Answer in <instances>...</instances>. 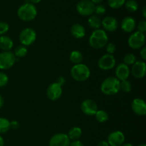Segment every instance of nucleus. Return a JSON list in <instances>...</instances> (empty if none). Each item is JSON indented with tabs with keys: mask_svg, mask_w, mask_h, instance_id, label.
Here are the masks:
<instances>
[{
	"mask_svg": "<svg viewBox=\"0 0 146 146\" xmlns=\"http://www.w3.org/2000/svg\"><path fill=\"white\" fill-rule=\"evenodd\" d=\"M115 78H118L120 81L127 80L129 77L131 71L128 66L125 65L123 63L118 64L115 68Z\"/></svg>",
	"mask_w": 146,
	"mask_h": 146,
	"instance_id": "nucleus-16",
	"label": "nucleus"
},
{
	"mask_svg": "<svg viewBox=\"0 0 146 146\" xmlns=\"http://www.w3.org/2000/svg\"><path fill=\"white\" fill-rule=\"evenodd\" d=\"M19 127V123L18 121H13L10 122V128H13V129H17Z\"/></svg>",
	"mask_w": 146,
	"mask_h": 146,
	"instance_id": "nucleus-36",
	"label": "nucleus"
},
{
	"mask_svg": "<svg viewBox=\"0 0 146 146\" xmlns=\"http://www.w3.org/2000/svg\"><path fill=\"white\" fill-rule=\"evenodd\" d=\"M95 117L98 122L103 123H105L108 121V114L107 113L106 111H104V110H99L96 113Z\"/></svg>",
	"mask_w": 146,
	"mask_h": 146,
	"instance_id": "nucleus-24",
	"label": "nucleus"
},
{
	"mask_svg": "<svg viewBox=\"0 0 146 146\" xmlns=\"http://www.w3.org/2000/svg\"><path fill=\"white\" fill-rule=\"evenodd\" d=\"M94 12L97 14V15H104L106 12V8L103 4H98L97 6H95V9H94Z\"/></svg>",
	"mask_w": 146,
	"mask_h": 146,
	"instance_id": "nucleus-31",
	"label": "nucleus"
},
{
	"mask_svg": "<svg viewBox=\"0 0 146 146\" xmlns=\"http://www.w3.org/2000/svg\"><path fill=\"white\" fill-rule=\"evenodd\" d=\"M101 26L104 27V31L113 32L117 29L118 24L116 19L114 18L113 17L108 16V17H106L103 20H101Z\"/></svg>",
	"mask_w": 146,
	"mask_h": 146,
	"instance_id": "nucleus-15",
	"label": "nucleus"
},
{
	"mask_svg": "<svg viewBox=\"0 0 146 146\" xmlns=\"http://www.w3.org/2000/svg\"><path fill=\"white\" fill-rule=\"evenodd\" d=\"M91 1H92L94 4H100V3H101L103 0H91Z\"/></svg>",
	"mask_w": 146,
	"mask_h": 146,
	"instance_id": "nucleus-42",
	"label": "nucleus"
},
{
	"mask_svg": "<svg viewBox=\"0 0 146 146\" xmlns=\"http://www.w3.org/2000/svg\"><path fill=\"white\" fill-rule=\"evenodd\" d=\"M145 43V34L140 31H135L129 36L128 44L131 48L140 49L144 46Z\"/></svg>",
	"mask_w": 146,
	"mask_h": 146,
	"instance_id": "nucleus-5",
	"label": "nucleus"
},
{
	"mask_svg": "<svg viewBox=\"0 0 146 146\" xmlns=\"http://www.w3.org/2000/svg\"><path fill=\"white\" fill-rule=\"evenodd\" d=\"M138 146H146L145 144H141V145H139Z\"/></svg>",
	"mask_w": 146,
	"mask_h": 146,
	"instance_id": "nucleus-47",
	"label": "nucleus"
},
{
	"mask_svg": "<svg viewBox=\"0 0 146 146\" xmlns=\"http://www.w3.org/2000/svg\"><path fill=\"white\" fill-rule=\"evenodd\" d=\"M138 31H140L143 34H144L146 31V21L145 20H142V21L138 23Z\"/></svg>",
	"mask_w": 146,
	"mask_h": 146,
	"instance_id": "nucleus-35",
	"label": "nucleus"
},
{
	"mask_svg": "<svg viewBox=\"0 0 146 146\" xmlns=\"http://www.w3.org/2000/svg\"><path fill=\"white\" fill-rule=\"evenodd\" d=\"M71 141L65 133H57L53 135L49 141V146H69Z\"/></svg>",
	"mask_w": 146,
	"mask_h": 146,
	"instance_id": "nucleus-12",
	"label": "nucleus"
},
{
	"mask_svg": "<svg viewBox=\"0 0 146 146\" xmlns=\"http://www.w3.org/2000/svg\"><path fill=\"white\" fill-rule=\"evenodd\" d=\"M125 141V135L121 131H115L108 136V143L110 146H121Z\"/></svg>",
	"mask_w": 146,
	"mask_h": 146,
	"instance_id": "nucleus-13",
	"label": "nucleus"
},
{
	"mask_svg": "<svg viewBox=\"0 0 146 146\" xmlns=\"http://www.w3.org/2000/svg\"><path fill=\"white\" fill-rule=\"evenodd\" d=\"M14 43L7 36H0V48L4 51H9L13 48Z\"/></svg>",
	"mask_w": 146,
	"mask_h": 146,
	"instance_id": "nucleus-20",
	"label": "nucleus"
},
{
	"mask_svg": "<svg viewBox=\"0 0 146 146\" xmlns=\"http://www.w3.org/2000/svg\"><path fill=\"white\" fill-rule=\"evenodd\" d=\"M143 16L144 18H146V7H144L143 9Z\"/></svg>",
	"mask_w": 146,
	"mask_h": 146,
	"instance_id": "nucleus-44",
	"label": "nucleus"
},
{
	"mask_svg": "<svg viewBox=\"0 0 146 146\" xmlns=\"http://www.w3.org/2000/svg\"><path fill=\"white\" fill-rule=\"evenodd\" d=\"M132 75L136 78H142L145 76L146 74V64L145 61H135L131 68Z\"/></svg>",
	"mask_w": 146,
	"mask_h": 146,
	"instance_id": "nucleus-14",
	"label": "nucleus"
},
{
	"mask_svg": "<svg viewBox=\"0 0 146 146\" xmlns=\"http://www.w3.org/2000/svg\"><path fill=\"white\" fill-rule=\"evenodd\" d=\"M108 37L106 31L103 29L94 30L89 37V44L93 48L100 49L108 44Z\"/></svg>",
	"mask_w": 146,
	"mask_h": 146,
	"instance_id": "nucleus-1",
	"label": "nucleus"
},
{
	"mask_svg": "<svg viewBox=\"0 0 146 146\" xmlns=\"http://www.w3.org/2000/svg\"><path fill=\"white\" fill-rule=\"evenodd\" d=\"M16 57L11 51L0 53V69L7 70L11 68L16 62Z\"/></svg>",
	"mask_w": 146,
	"mask_h": 146,
	"instance_id": "nucleus-7",
	"label": "nucleus"
},
{
	"mask_svg": "<svg viewBox=\"0 0 146 146\" xmlns=\"http://www.w3.org/2000/svg\"><path fill=\"white\" fill-rule=\"evenodd\" d=\"M65 82H66L65 78H64L63 76H60V77H58V79H57V81L56 83H57L58 85H60L61 86H62L65 84Z\"/></svg>",
	"mask_w": 146,
	"mask_h": 146,
	"instance_id": "nucleus-39",
	"label": "nucleus"
},
{
	"mask_svg": "<svg viewBox=\"0 0 146 146\" xmlns=\"http://www.w3.org/2000/svg\"><path fill=\"white\" fill-rule=\"evenodd\" d=\"M69 146H84V144L82 143V142H81L78 140H76V141H73L72 142L70 143Z\"/></svg>",
	"mask_w": 146,
	"mask_h": 146,
	"instance_id": "nucleus-38",
	"label": "nucleus"
},
{
	"mask_svg": "<svg viewBox=\"0 0 146 146\" xmlns=\"http://www.w3.org/2000/svg\"><path fill=\"white\" fill-rule=\"evenodd\" d=\"M122 90L125 93H129L132 89V86L131 82L128 80L120 81V90Z\"/></svg>",
	"mask_w": 146,
	"mask_h": 146,
	"instance_id": "nucleus-29",
	"label": "nucleus"
},
{
	"mask_svg": "<svg viewBox=\"0 0 146 146\" xmlns=\"http://www.w3.org/2000/svg\"><path fill=\"white\" fill-rule=\"evenodd\" d=\"M17 15L19 18L22 21H32L37 15L36 8L31 3H26L19 8L17 11Z\"/></svg>",
	"mask_w": 146,
	"mask_h": 146,
	"instance_id": "nucleus-3",
	"label": "nucleus"
},
{
	"mask_svg": "<svg viewBox=\"0 0 146 146\" xmlns=\"http://www.w3.org/2000/svg\"><path fill=\"white\" fill-rule=\"evenodd\" d=\"M133 111L138 115H145L146 114V104L141 98H135L131 104Z\"/></svg>",
	"mask_w": 146,
	"mask_h": 146,
	"instance_id": "nucleus-17",
	"label": "nucleus"
},
{
	"mask_svg": "<svg viewBox=\"0 0 146 146\" xmlns=\"http://www.w3.org/2000/svg\"><path fill=\"white\" fill-rule=\"evenodd\" d=\"M30 1H31V2H32L33 4H38V3H39L41 0H30Z\"/></svg>",
	"mask_w": 146,
	"mask_h": 146,
	"instance_id": "nucleus-45",
	"label": "nucleus"
},
{
	"mask_svg": "<svg viewBox=\"0 0 146 146\" xmlns=\"http://www.w3.org/2000/svg\"><path fill=\"white\" fill-rule=\"evenodd\" d=\"M71 34L74 38H82L83 37L85 36L86 35V29L80 24H75L71 27Z\"/></svg>",
	"mask_w": 146,
	"mask_h": 146,
	"instance_id": "nucleus-19",
	"label": "nucleus"
},
{
	"mask_svg": "<svg viewBox=\"0 0 146 146\" xmlns=\"http://www.w3.org/2000/svg\"><path fill=\"white\" fill-rule=\"evenodd\" d=\"M140 55H141V58L145 61L146 60V47L143 46L141 48V52H140Z\"/></svg>",
	"mask_w": 146,
	"mask_h": 146,
	"instance_id": "nucleus-37",
	"label": "nucleus"
},
{
	"mask_svg": "<svg viewBox=\"0 0 146 146\" xmlns=\"http://www.w3.org/2000/svg\"><path fill=\"white\" fill-rule=\"evenodd\" d=\"M125 0H108V4L111 8L117 9L125 4Z\"/></svg>",
	"mask_w": 146,
	"mask_h": 146,
	"instance_id": "nucleus-28",
	"label": "nucleus"
},
{
	"mask_svg": "<svg viewBox=\"0 0 146 146\" xmlns=\"http://www.w3.org/2000/svg\"><path fill=\"white\" fill-rule=\"evenodd\" d=\"M46 95L48 99L51 101H57L62 95V87L57 83L50 84L47 88Z\"/></svg>",
	"mask_w": 146,
	"mask_h": 146,
	"instance_id": "nucleus-11",
	"label": "nucleus"
},
{
	"mask_svg": "<svg viewBox=\"0 0 146 146\" xmlns=\"http://www.w3.org/2000/svg\"><path fill=\"white\" fill-rule=\"evenodd\" d=\"M95 9V4L90 0H81L76 4V11L80 15L87 17L92 15Z\"/></svg>",
	"mask_w": 146,
	"mask_h": 146,
	"instance_id": "nucleus-6",
	"label": "nucleus"
},
{
	"mask_svg": "<svg viewBox=\"0 0 146 146\" xmlns=\"http://www.w3.org/2000/svg\"><path fill=\"white\" fill-rule=\"evenodd\" d=\"M116 64V61L114 56L111 54H105L100 58L98 61V66L101 69L104 71L112 69Z\"/></svg>",
	"mask_w": 146,
	"mask_h": 146,
	"instance_id": "nucleus-9",
	"label": "nucleus"
},
{
	"mask_svg": "<svg viewBox=\"0 0 146 146\" xmlns=\"http://www.w3.org/2000/svg\"><path fill=\"white\" fill-rule=\"evenodd\" d=\"M36 38V34L34 29L26 28L21 31L19 34V41L22 45L25 46L31 45Z\"/></svg>",
	"mask_w": 146,
	"mask_h": 146,
	"instance_id": "nucleus-8",
	"label": "nucleus"
},
{
	"mask_svg": "<svg viewBox=\"0 0 146 146\" xmlns=\"http://www.w3.org/2000/svg\"><path fill=\"white\" fill-rule=\"evenodd\" d=\"M9 78L7 75L2 72H0V87H4L8 84Z\"/></svg>",
	"mask_w": 146,
	"mask_h": 146,
	"instance_id": "nucleus-33",
	"label": "nucleus"
},
{
	"mask_svg": "<svg viewBox=\"0 0 146 146\" xmlns=\"http://www.w3.org/2000/svg\"><path fill=\"white\" fill-rule=\"evenodd\" d=\"M136 61V57L133 54H128L123 57V64L125 65H133Z\"/></svg>",
	"mask_w": 146,
	"mask_h": 146,
	"instance_id": "nucleus-30",
	"label": "nucleus"
},
{
	"mask_svg": "<svg viewBox=\"0 0 146 146\" xmlns=\"http://www.w3.org/2000/svg\"><path fill=\"white\" fill-rule=\"evenodd\" d=\"M10 128V122L8 119L0 117V133L7 132Z\"/></svg>",
	"mask_w": 146,
	"mask_h": 146,
	"instance_id": "nucleus-26",
	"label": "nucleus"
},
{
	"mask_svg": "<svg viewBox=\"0 0 146 146\" xmlns=\"http://www.w3.org/2000/svg\"><path fill=\"white\" fill-rule=\"evenodd\" d=\"M69 59L73 64L76 65V64H81L84 59V56L82 53L80 52L79 51H74L70 54Z\"/></svg>",
	"mask_w": 146,
	"mask_h": 146,
	"instance_id": "nucleus-23",
	"label": "nucleus"
},
{
	"mask_svg": "<svg viewBox=\"0 0 146 146\" xmlns=\"http://www.w3.org/2000/svg\"><path fill=\"white\" fill-rule=\"evenodd\" d=\"M125 8L131 12H135L138 9V4L135 0H128L125 2Z\"/></svg>",
	"mask_w": 146,
	"mask_h": 146,
	"instance_id": "nucleus-27",
	"label": "nucleus"
},
{
	"mask_svg": "<svg viewBox=\"0 0 146 146\" xmlns=\"http://www.w3.org/2000/svg\"><path fill=\"white\" fill-rule=\"evenodd\" d=\"M4 141L1 136H0V146H4Z\"/></svg>",
	"mask_w": 146,
	"mask_h": 146,
	"instance_id": "nucleus-43",
	"label": "nucleus"
},
{
	"mask_svg": "<svg viewBox=\"0 0 146 146\" xmlns=\"http://www.w3.org/2000/svg\"><path fill=\"white\" fill-rule=\"evenodd\" d=\"M121 146H133V145L131 143H123Z\"/></svg>",
	"mask_w": 146,
	"mask_h": 146,
	"instance_id": "nucleus-46",
	"label": "nucleus"
},
{
	"mask_svg": "<svg viewBox=\"0 0 146 146\" xmlns=\"http://www.w3.org/2000/svg\"><path fill=\"white\" fill-rule=\"evenodd\" d=\"M97 146H109V145H108V142H107V141H101V142L98 143Z\"/></svg>",
	"mask_w": 146,
	"mask_h": 146,
	"instance_id": "nucleus-40",
	"label": "nucleus"
},
{
	"mask_svg": "<svg viewBox=\"0 0 146 146\" xmlns=\"http://www.w3.org/2000/svg\"><path fill=\"white\" fill-rule=\"evenodd\" d=\"M81 111L85 115L88 116L95 115L98 111V106L96 103L91 99H86L81 104Z\"/></svg>",
	"mask_w": 146,
	"mask_h": 146,
	"instance_id": "nucleus-10",
	"label": "nucleus"
},
{
	"mask_svg": "<svg viewBox=\"0 0 146 146\" xmlns=\"http://www.w3.org/2000/svg\"><path fill=\"white\" fill-rule=\"evenodd\" d=\"M136 26L135 20L133 17H127L123 19L121 22V29L126 33H131L134 31Z\"/></svg>",
	"mask_w": 146,
	"mask_h": 146,
	"instance_id": "nucleus-18",
	"label": "nucleus"
},
{
	"mask_svg": "<svg viewBox=\"0 0 146 146\" xmlns=\"http://www.w3.org/2000/svg\"><path fill=\"white\" fill-rule=\"evenodd\" d=\"M101 90L106 96L115 95L120 91V81L115 77H108L101 84Z\"/></svg>",
	"mask_w": 146,
	"mask_h": 146,
	"instance_id": "nucleus-2",
	"label": "nucleus"
},
{
	"mask_svg": "<svg viewBox=\"0 0 146 146\" xmlns=\"http://www.w3.org/2000/svg\"><path fill=\"white\" fill-rule=\"evenodd\" d=\"M9 29V27L7 23L0 21V36H3Z\"/></svg>",
	"mask_w": 146,
	"mask_h": 146,
	"instance_id": "nucleus-32",
	"label": "nucleus"
},
{
	"mask_svg": "<svg viewBox=\"0 0 146 146\" xmlns=\"http://www.w3.org/2000/svg\"><path fill=\"white\" fill-rule=\"evenodd\" d=\"M28 52V50H27V46L24 45H19L15 48V51H14V56L15 57L17 58H22L24 57L27 54Z\"/></svg>",
	"mask_w": 146,
	"mask_h": 146,
	"instance_id": "nucleus-25",
	"label": "nucleus"
},
{
	"mask_svg": "<svg viewBox=\"0 0 146 146\" xmlns=\"http://www.w3.org/2000/svg\"><path fill=\"white\" fill-rule=\"evenodd\" d=\"M4 98H3V97L0 95V108H1V107L4 106Z\"/></svg>",
	"mask_w": 146,
	"mask_h": 146,
	"instance_id": "nucleus-41",
	"label": "nucleus"
},
{
	"mask_svg": "<svg viewBox=\"0 0 146 146\" xmlns=\"http://www.w3.org/2000/svg\"><path fill=\"white\" fill-rule=\"evenodd\" d=\"M88 24L93 29H99L101 27V19L96 15H92L88 19Z\"/></svg>",
	"mask_w": 146,
	"mask_h": 146,
	"instance_id": "nucleus-21",
	"label": "nucleus"
},
{
	"mask_svg": "<svg viewBox=\"0 0 146 146\" xmlns=\"http://www.w3.org/2000/svg\"><path fill=\"white\" fill-rule=\"evenodd\" d=\"M67 135H68L70 141L71 140H72V141H76V140L79 139L81 135H82V131L78 127H73L68 131V133Z\"/></svg>",
	"mask_w": 146,
	"mask_h": 146,
	"instance_id": "nucleus-22",
	"label": "nucleus"
},
{
	"mask_svg": "<svg viewBox=\"0 0 146 146\" xmlns=\"http://www.w3.org/2000/svg\"><path fill=\"white\" fill-rule=\"evenodd\" d=\"M91 75L89 68L84 64H76L71 68V76L75 81L83 82L88 79Z\"/></svg>",
	"mask_w": 146,
	"mask_h": 146,
	"instance_id": "nucleus-4",
	"label": "nucleus"
},
{
	"mask_svg": "<svg viewBox=\"0 0 146 146\" xmlns=\"http://www.w3.org/2000/svg\"><path fill=\"white\" fill-rule=\"evenodd\" d=\"M115 50H116V46L113 43H109V44H106V51L108 54H111L112 55L113 53H115Z\"/></svg>",
	"mask_w": 146,
	"mask_h": 146,
	"instance_id": "nucleus-34",
	"label": "nucleus"
}]
</instances>
